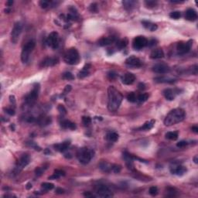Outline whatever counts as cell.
Returning a JSON list of instances; mask_svg holds the SVG:
<instances>
[{"label":"cell","mask_w":198,"mask_h":198,"mask_svg":"<svg viewBox=\"0 0 198 198\" xmlns=\"http://www.w3.org/2000/svg\"><path fill=\"white\" fill-rule=\"evenodd\" d=\"M13 0H10V1H7V2H6V6H8V7H10V6H13Z\"/></svg>","instance_id":"obj_58"},{"label":"cell","mask_w":198,"mask_h":198,"mask_svg":"<svg viewBox=\"0 0 198 198\" xmlns=\"http://www.w3.org/2000/svg\"><path fill=\"white\" fill-rule=\"evenodd\" d=\"M185 18L189 21L193 22L197 19V13L193 9H188L185 13Z\"/></svg>","instance_id":"obj_20"},{"label":"cell","mask_w":198,"mask_h":198,"mask_svg":"<svg viewBox=\"0 0 198 198\" xmlns=\"http://www.w3.org/2000/svg\"><path fill=\"white\" fill-rule=\"evenodd\" d=\"M53 173H55L56 175H57L59 177H61V176H65V172L62 170H55Z\"/></svg>","instance_id":"obj_49"},{"label":"cell","mask_w":198,"mask_h":198,"mask_svg":"<svg viewBox=\"0 0 198 198\" xmlns=\"http://www.w3.org/2000/svg\"><path fill=\"white\" fill-rule=\"evenodd\" d=\"M186 116L184 110L182 108H175L168 113L164 119V125L166 126L173 125L183 121Z\"/></svg>","instance_id":"obj_2"},{"label":"cell","mask_w":198,"mask_h":198,"mask_svg":"<svg viewBox=\"0 0 198 198\" xmlns=\"http://www.w3.org/2000/svg\"><path fill=\"white\" fill-rule=\"evenodd\" d=\"M62 77H63V79H64V80L68 81H71L74 79V75L71 72H65V73H63V75H62Z\"/></svg>","instance_id":"obj_39"},{"label":"cell","mask_w":198,"mask_h":198,"mask_svg":"<svg viewBox=\"0 0 198 198\" xmlns=\"http://www.w3.org/2000/svg\"><path fill=\"white\" fill-rule=\"evenodd\" d=\"M44 172V169L42 167H37L36 170H35V174H36L37 176H41Z\"/></svg>","instance_id":"obj_48"},{"label":"cell","mask_w":198,"mask_h":198,"mask_svg":"<svg viewBox=\"0 0 198 198\" xmlns=\"http://www.w3.org/2000/svg\"><path fill=\"white\" fill-rule=\"evenodd\" d=\"M192 131L194 133H197L198 132V127L197 126H193L192 127Z\"/></svg>","instance_id":"obj_59"},{"label":"cell","mask_w":198,"mask_h":198,"mask_svg":"<svg viewBox=\"0 0 198 198\" xmlns=\"http://www.w3.org/2000/svg\"><path fill=\"white\" fill-rule=\"evenodd\" d=\"M54 2L52 1H47V0H42L40 2V6L42 9H47L50 6H54Z\"/></svg>","instance_id":"obj_34"},{"label":"cell","mask_w":198,"mask_h":198,"mask_svg":"<svg viewBox=\"0 0 198 198\" xmlns=\"http://www.w3.org/2000/svg\"><path fill=\"white\" fill-rule=\"evenodd\" d=\"M188 145V143L186 142V141H180L179 143H176V146L177 147H180V148H183V147H185L186 146Z\"/></svg>","instance_id":"obj_50"},{"label":"cell","mask_w":198,"mask_h":198,"mask_svg":"<svg viewBox=\"0 0 198 198\" xmlns=\"http://www.w3.org/2000/svg\"><path fill=\"white\" fill-rule=\"evenodd\" d=\"M61 126L64 129H76V125L67 119H63L61 121Z\"/></svg>","instance_id":"obj_25"},{"label":"cell","mask_w":198,"mask_h":198,"mask_svg":"<svg viewBox=\"0 0 198 198\" xmlns=\"http://www.w3.org/2000/svg\"><path fill=\"white\" fill-rule=\"evenodd\" d=\"M135 76L132 73H126L121 77V82L125 85H130L135 82Z\"/></svg>","instance_id":"obj_18"},{"label":"cell","mask_w":198,"mask_h":198,"mask_svg":"<svg viewBox=\"0 0 198 198\" xmlns=\"http://www.w3.org/2000/svg\"><path fill=\"white\" fill-rule=\"evenodd\" d=\"M71 145V142L70 141H65L61 143H58V144H55L53 147L55 148V150L61 152H63L64 151H66L67 149L68 148V147Z\"/></svg>","instance_id":"obj_22"},{"label":"cell","mask_w":198,"mask_h":198,"mask_svg":"<svg viewBox=\"0 0 198 198\" xmlns=\"http://www.w3.org/2000/svg\"><path fill=\"white\" fill-rule=\"evenodd\" d=\"M22 30V25L20 22H17L15 23L13 28L11 32V41L13 44H16L19 41V36L21 35Z\"/></svg>","instance_id":"obj_9"},{"label":"cell","mask_w":198,"mask_h":198,"mask_svg":"<svg viewBox=\"0 0 198 198\" xmlns=\"http://www.w3.org/2000/svg\"><path fill=\"white\" fill-rule=\"evenodd\" d=\"M123 158L125 161V164H126L128 169H129L130 170H134V164H133V156L132 154H130L127 152H123Z\"/></svg>","instance_id":"obj_17"},{"label":"cell","mask_w":198,"mask_h":198,"mask_svg":"<svg viewBox=\"0 0 198 198\" xmlns=\"http://www.w3.org/2000/svg\"><path fill=\"white\" fill-rule=\"evenodd\" d=\"M156 43H157L156 40L152 39V40H151L148 41V47H152V46H155V45L156 44Z\"/></svg>","instance_id":"obj_53"},{"label":"cell","mask_w":198,"mask_h":198,"mask_svg":"<svg viewBox=\"0 0 198 198\" xmlns=\"http://www.w3.org/2000/svg\"><path fill=\"white\" fill-rule=\"evenodd\" d=\"M89 74H90L89 70H87V69L83 67L82 70H81V71L78 73V74H77V77H78V78H80V79H82V78L88 77V75H89Z\"/></svg>","instance_id":"obj_36"},{"label":"cell","mask_w":198,"mask_h":198,"mask_svg":"<svg viewBox=\"0 0 198 198\" xmlns=\"http://www.w3.org/2000/svg\"><path fill=\"white\" fill-rule=\"evenodd\" d=\"M89 10L91 12V13H97L98 11V4L95 3H91L90 6H89Z\"/></svg>","instance_id":"obj_42"},{"label":"cell","mask_w":198,"mask_h":198,"mask_svg":"<svg viewBox=\"0 0 198 198\" xmlns=\"http://www.w3.org/2000/svg\"><path fill=\"white\" fill-rule=\"evenodd\" d=\"M59 59L57 57H47L41 62L40 67H53L57 64Z\"/></svg>","instance_id":"obj_19"},{"label":"cell","mask_w":198,"mask_h":198,"mask_svg":"<svg viewBox=\"0 0 198 198\" xmlns=\"http://www.w3.org/2000/svg\"><path fill=\"white\" fill-rule=\"evenodd\" d=\"M193 161H194L195 163H197V156H194V158H193Z\"/></svg>","instance_id":"obj_63"},{"label":"cell","mask_w":198,"mask_h":198,"mask_svg":"<svg viewBox=\"0 0 198 198\" xmlns=\"http://www.w3.org/2000/svg\"><path fill=\"white\" fill-rule=\"evenodd\" d=\"M170 172L174 175L183 176L187 172V168L181 165H173L170 167Z\"/></svg>","instance_id":"obj_15"},{"label":"cell","mask_w":198,"mask_h":198,"mask_svg":"<svg viewBox=\"0 0 198 198\" xmlns=\"http://www.w3.org/2000/svg\"><path fill=\"white\" fill-rule=\"evenodd\" d=\"M35 46H36V42L33 40H31L25 44V46L22 48V53H21V60H22V63H27L30 59V53L35 48Z\"/></svg>","instance_id":"obj_5"},{"label":"cell","mask_w":198,"mask_h":198,"mask_svg":"<svg viewBox=\"0 0 198 198\" xmlns=\"http://www.w3.org/2000/svg\"><path fill=\"white\" fill-rule=\"evenodd\" d=\"M128 44H129L128 39H121V40H118V41L116 42V47H117L118 50H122L126 47L127 45H128Z\"/></svg>","instance_id":"obj_31"},{"label":"cell","mask_w":198,"mask_h":198,"mask_svg":"<svg viewBox=\"0 0 198 198\" xmlns=\"http://www.w3.org/2000/svg\"><path fill=\"white\" fill-rule=\"evenodd\" d=\"M154 81L156 83H169V84H172V83L176 81V79L173 78V77H166V76H160V77H155Z\"/></svg>","instance_id":"obj_24"},{"label":"cell","mask_w":198,"mask_h":198,"mask_svg":"<svg viewBox=\"0 0 198 198\" xmlns=\"http://www.w3.org/2000/svg\"><path fill=\"white\" fill-rule=\"evenodd\" d=\"M142 24L144 27L146 28V30L151 31V32H153V31H156L158 28V26L155 23H152L150 21H146V20H143L142 21Z\"/></svg>","instance_id":"obj_27"},{"label":"cell","mask_w":198,"mask_h":198,"mask_svg":"<svg viewBox=\"0 0 198 198\" xmlns=\"http://www.w3.org/2000/svg\"><path fill=\"white\" fill-rule=\"evenodd\" d=\"M51 118L50 117H48V116H40L37 119H36V122L40 125V126H46V125H48L50 124L51 123Z\"/></svg>","instance_id":"obj_23"},{"label":"cell","mask_w":198,"mask_h":198,"mask_svg":"<svg viewBox=\"0 0 198 198\" xmlns=\"http://www.w3.org/2000/svg\"><path fill=\"white\" fill-rule=\"evenodd\" d=\"M41 187L45 190H51L54 188V185L51 183H43L41 184Z\"/></svg>","instance_id":"obj_38"},{"label":"cell","mask_w":198,"mask_h":198,"mask_svg":"<svg viewBox=\"0 0 198 198\" xmlns=\"http://www.w3.org/2000/svg\"><path fill=\"white\" fill-rule=\"evenodd\" d=\"M47 44L49 46L50 48H52L53 50L57 49L60 44V37H59V34L57 32H52L50 33V35L47 38Z\"/></svg>","instance_id":"obj_7"},{"label":"cell","mask_w":198,"mask_h":198,"mask_svg":"<svg viewBox=\"0 0 198 198\" xmlns=\"http://www.w3.org/2000/svg\"><path fill=\"white\" fill-rule=\"evenodd\" d=\"M26 145H27L28 146H30V147L33 148L35 150H36V151H40V150H41V148H40V146H37L34 142H28V143H26Z\"/></svg>","instance_id":"obj_41"},{"label":"cell","mask_w":198,"mask_h":198,"mask_svg":"<svg viewBox=\"0 0 198 198\" xmlns=\"http://www.w3.org/2000/svg\"><path fill=\"white\" fill-rule=\"evenodd\" d=\"M117 42V38L115 36H106V37H102L100 40L98 41V45L101 47H105L108 45L116 43Z\"/></svg>","instance_id":"obj_16"},{"label":"cell","mask_w":198,"mask_h":198,"mask_svg":"<svg viewBox=\"0 0 198 198\" xmlns=\"http://www.w3.org/2000/svg\"><path fill=\"white\" fill-rule=\"evenodd\" d=\"M127 99L128 101L132 103H135V102H137V95L135 92H130L129 93V94L127 95Z\"/></svg>","instance_id":"obj_37"},{"label":"cell","mask_w":198,"mask_h":198,"mask_svg":"<svg viewBox=\"0 0 198 198\" xmlns=\"http://www.w3.org/2000/svg\"><path fill=\"white\" fill-rule=\"evenodd\" d=\"M82 122L84 125H89L91 123V118L88 116H83Z\"/></svg>","instance_id":"obj_43"},{"label":"cell","mask_w":198,"mask_h":198,"mask_svg":"<svg viewBox=\"0 0 198 198\" xmlns=\"http://www.w3.org/2000/svg\"><path fill=\"white\" fill-rule=\"evenodd\" d=\"M125 63L128 66L132 67H140L143 65L140 59L135 56H130L129 57L127 58L125 60Z\"/></svg>","instance_id":"obj_14"},{"label":"cell","mask_w":198,"mask_h":198,"mask_svg":"<svg viewBox=\"0 0 198 198\" xmlns=\"http://www.w3.org/2000/svg\"><path fill=\"white\" fill-rule=\"evenodd\" d=\"M177 90H173L170 88H168L163 91V95L168 101H173L175 99L176 94L177 93Z\"/></svg>","instance_id":"obj_21"},{"label":"cell","mask_w":198,"mask_h":198,"mask_svg":"<svg viewBox=\"0 0 198 198\" xmlns=\"http://www.w3.org/2000/svg\"><path fill=\"white\" fill-rule=\"evenodd\" d=\"M148 40L143 36H136L132 42V47L135 50H140L146 46H148Z\"/></svg>","instance_id":"obj_11"},{"label":"cell","mask_w":198,"mask_h":198,"mask_svg":"<svg viewBox=\"0 0 198 198\" xmlns=\"http://www.w3.org/2000/svg\"><path fill=\"white\" fill-rule=\"evenodd\" d=\"M192 45V40H189L188 42H179L176 45L177 53L179 55H184L190 51Z\"/></svg>","instance_id":"obj_10"},{"label":"cell","mask_w":198,"mask_h":198,"mask_svg":"<svg viewBox=\"0 0 198 198\" xmlns=\"http://www.w3.org/2000/svg\"><path fill=\"white\" fill-rule=\"evenodd\" d=\"M6 112L9 114V116H14L15 115V111L13 108H6Z\"/></svg>","instance_id":"obj_52"},{"label":"cell","mask_w":198,"mask_h":198,"mask_svg":"<svg viewBox=\"0 0 198 198\" xmlns=\"http://www.w3.org/2000/svg\"><path fill=\"white\" fill-rule=\"evenodd\" d=\"M152 71L156 74H167L170 71V67L166 63H159L152 67Z\"/></svg>","instance_id":"obj_13"},{"label":"cell","mask_w":198,"mask_h":198,"mask_svg":"<svg viewBox=\"0 0 198 198\" xmlns=\"http://www.w3.org/2000/svg\"><path fill=\"white\" fill-rule=\"evenodd\" d=\"M108 108L110 112H116L120 107L123 100V95L114 86H109L108 88Z\"/></svg>","instance_id":"obj_1"},{"label":"cell","mask_w":198,"mask_h":198,"mask_svg":"<svg viewBox=\"0 0 198 198\" xmlns=\"http://www.w3.org/2000/svg\"><path fill=\"white\" fill-rule=\"evenodd\" d=\"M57 109H58V112H59L60 114L62 115V116H63V115H66L67 114L66 108H65V107H64L63 105H59L57 107Z\"/></svg>","instance_id":"obj_45"},{"label":"cell","mask_w":198,"mask_h":198,"mask_svg":"<svg viewBox=\"0 0 198 198\" xmlns=\"http://www.w3.org/2000/svg\"><path fill=\"white\" fill-rule=\"evenodd\" d=\"M121 170V166L120 165H116V164H114L112 165V171L113 173H120Z\"/></svg>","instance_id":"obj_44"},{"label":"cell","mask_w":198,"mask_h":198,"mask_svg":"<svg viewBox=\"0 0 198 198\" xmlns=\"http://www.w3.org/2000/svg\"><path fill=\"white\" fill-rule=\"evenodd\" d=\"M30 162V157L27 154H23L22 156L19 158V160L17 161L16 168H15V172L16 173H19L22 170L23 168H25Z\"/></svg>","instance_id":"obj_12"},{"label":"cell","mask_w":198,"mask_h":198,"mask_svg":"<svg viewBox=\"0 0 198 198\" xmlns=\"http://www.w3.org/2000/svg\"><path fill=\"white\" fill-rule=\"evenodd\" d=\"M56 193H58V194H63V193H64V190L62 189V188H57L56 189Z\"/></svg>","instance_id":"obj_57"},{"label":"cell","mask_w":198,"mask_h":198,"mask_svg":"<svg viewBox=\"0 0 198 198\" xmlns=\"http://www.w3.org/2000/svg\"><path fill=\"white\" fill-rule=\"evenodd\" d=\"M155 120H151V121H147V122H146V123L143 125V126L139 127V129H137V130H139V131H144V130H150L151 129H152L153 128V126H154L155 125Z\"/></svg>","instance_id":"obj_29"},{"label":"cell","mask_w":198,"mask_h":198,"mask_svg":"<svg viewBox=\"0 0 198 198\" xmlns=\"http://www.w3.org/2000/svg\"><path fill=\"white\" fill-rule=\"evenodd\" d=\"M63 60L65 61V63L70 65L77 64L80 61V55H79L77 50L74 47L67 50L64 54Z\"/></svg>","instance_id":"obj_4"},{"label":"cell","mask_w":198,"mask_h":198,"mask_svg":"<svg viewBox=\"0 0 198 198\" xmlns=\"http://www.w3.org/2000/svg\"><path fill=\"white\" fill-rule=\"evenodd\" d=\"M148 94L147 93H142L140 94H139L137 96V102H140V103H143V102H145L147 101V99L148 98Z\"/></svg>","instance_id":"obj_35"},{"label":"cell","mask_w":198,"mask_h":198,"mask_svg":"<svg viewBox=\"0 0 198 198\" xmlns=\"http://www.w3.org/2000/svg\"><path fill=\"white\" fill-rule=\"evenodd\" d=\"M184 1H176V0H171L170 3H183Z\"/></svg>","instance_id":"obj_61"},{"label":"cell","mask_w":198,"mask_h":198,"mask_svg":"<svg viewBox=\"0 0 198 198\" xmlns=\"http://www.w3.org/2000/svg\"><path fill=\"white\" fill-rule=\"evenodd\" d=\"M95 193L101 197H111L113 196L110 188L104 184H99L95 187Z\"/></svg>","instance_id":"obj_8"},{"label":"cell","mask_w":198,"mask_h":198,"mask_svg":"<svg viewBox=\"0 0 198 198\" xmlns=\"http://www.w3.org/2000/svg\"><path fill=\"white\" fill-rule=\"evenodd\" d=\"M108 78H109L110 80H114V79H116V77H117V74L115 73L114 71H110L108 74Z\"/></svg>","instance_id":"obj_51"},{"label":"cell","mask_w":198,"mask_h":198,"mask_svg":"<svg viewBox=\"0 0 198 198\" xmlns=\"http://www.w3.org/2000/svg\"><path fill=\"white\" fill-rule=\"evenodd\" d=\"M118 138H119V135L116 132H109L106 135V139L112 143H115L116 141H118Z\"/></svg>","instance_id":"obj_32"},{"label":"cell","mask_w":198,"mask_h":198,"mask_svg":"<svg viewBox=\"0 0 198 198\" xmlns=\"http://www.w3.org/2000/svg\"><path fill=\"white\" fill-rule=\"evenodd\" d=\"M84 196L87 197H94L95 196L92 194L91 192H84Z\"/></svg>","instance_id":"obj_56"},{"label":"cell","mask_w":198,"mask_h":198,"mask_svg":"<svg viewBox=\"0 0 198 198\" xmlns=\"http://www.w3.org/2000/svg\"><path fill=\"white\" fill-rule=\"evenodd\" d=\"M99 168L102 170L103 172L105 173H109L112 171V164H110L108 162L103 161V162H100V164L98 165Z\"/></svg>","instance_id":"obj_28"},{"label":"cell","mask_w":198,"mask_h":198,"mask_svg":"<svg viewBox=\"0 0 198 198\" xmlns=\"http://www.w3.org/2000/svg\"><path fill=\"white\" fill-rule=\"evenodd\" d=\"M164 57V52L162 49L160 48H157V49L153 50L150 53V57L152 59H154V60H156V59H161Z\"/></svg>","instance_id":"obj_26"},{"label":"cell","mask_w":198,"mask_h":198,"mask_svg":"<svg viewBox=\"0 0 198 198\" xmlns=\"http://www.w3.org/2000/svg\"><path fill=\"white\" fill-rule=\"evenodd\" d=\"M136 3H137L135 1H132V0H125V1L122 2L124 8L127 10H129V9L134 8L136 5Z\"/></svg>","instance_id":"obj_30"},{"label":"cell","mask_w":198,"mask_h":198,"mask_svg":"<svg viewBox=\"0 0 198 198\" xmlns=\"http://www.w3.org/2000/svg\"><path fill=\"white\" fill-rule=\"evenodd\" d=\"M39 92H40V87H39V84H36V86H34V88L30 92V94H27L26 96V98H25V103H26V105H28V106L33 105L36 102V99L38 98Z\"/></svg>","instance_id":"obj_6"},{"label":"cell","mask_w":198,"mask_h":198,"mask_svg":"<svg viewBox=\"0 0 198 198\" xmlns=\"http://www.w3.org/2000/svg\"><path fill=\"white\" fill-rule=\"evenodd\" d=\"M9 98H10V102L14 104V103H15V97H14L13 95H11V96L9 97Z\"/></svg>","instance_id":"obj_62"},{"label":"cell","mask_w":198,"mask_h":198,"mask_svg":"<svg viewBox=\"0 0 198 198\" xmlns=\"http://www.w3.org/2000/svg\"><path fill=\"white\" fill-rule=\"evenodd\" d=\"M71 91V85H67L66 87H65V88H64V91H63V93L64 94H67V93H69L70 91Z\"/></svg>","instance_id":"obj_54"},{"label":"cell","mask_w":198,"mask_h":198,"mask_svg":"<svg viewBox=\"0 0 198 198\" xmlns=\"http://www.w3.org/2000/svg\"><path fill=\"white\" fill-rule=\"evenodd\" d=\"M170 16L173 19H178L181 17V13L180 11H173L170 13Z\"/></svg>","instance_id":"obj_40"},{"label":"cell","mask_w":198,"mask_h":198,"mask_svg":"<svg viewBox=\"0 0 198 198\" xmlns=\"http://www.w3.org/2000/svg\"><path fill=\"white\" fill-rule=\"evenodd\" d=\"M138 87H139V89L141 90V91H143V90H145V89H146V85H145V84H144V83H139V85H138Z\"/></svg>","instance_id":"obj_55"},{"label":"cell","mask_w":198,"mask_h":198,"mask_svg":"<svg viewBox=\"0 0 198 198\" xmlns=\"http://www.w3.org/2000/svg\"><path fill=\"white\" fill-rule=\"evenodd\" d=\"M94 156V151L93 149L86 147L79 148L77 152V159L83 165H87L88 163H89Z\"/></svg>","instance_id":"obj_3"},{"label":"cell","mask_w":198,"mask_h":198,"mask_svg":"<svg viewBox=\"0 0 198 198\" xmlns=\"http://www.w3.org/2000/svg\"><path fill=\"white\" fill-rule=\"evenodd\" d=\"M26 188L27 190H30V189H31V188H32V183H28L27 184H26Z\"/></svg>","instance_id":"obj_60"},{"label":"cell","mask_w":198,"mask_h":198,"mask_svg":"<svg viewBox=\"0 0 198 198\" xmlns=\"http://www.w3.org/2000/svg\"><path fill=\"white\" fill-rule=\"evenodd\" d=\"M10 11H11V10H10L9 9H5V12H6V13H10Z\"/></svg>","instance_id":"obj_64"},{"label":"cell","mask_w":198,"mask_h":198,"mask_svg":"<svg viewBox=\"0 0 198 198\" xmlns=\"http://www.w3.org/2000/svg\"><path fill=\"white\" fill-rule=\"evenodd\" d=\"M178 135H179V133L176 131L168 132L167 133H166V138L170 140H176L178 139Z\"/></svg>","instance_id":"obj_33"},{"label":"cell","mask_w":198,"mask_h":198,"mask_svg":"<svg viewBox=\"0 0 198 198\" xmlns=\"http://www.w3.org/2000/svg\"><path fill=\"white\" fill-rule=\"evenodd\" d=\"M149 193L152 196H156L158 194V188L156 187H151L149 188Z\"/></svg>","instance_id":"obj_46"},{"label":"cell","mask_w":198,"mask_h":198,"mask_svg":"<svg viewBox=\"0 0 198 198\" xmlns=\"http://www.w3.org/2000/svg\"><path fill=\"white\" fill-rule=\"evenodd\" d=\"M156 1H152V0H148V1H146L145 2V4L146 5V6L147 7H149V8H151V7H154L156 5Z\"/></svg>","instance_id":"obj_47"}]
</instances>
